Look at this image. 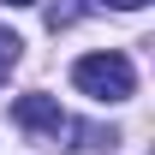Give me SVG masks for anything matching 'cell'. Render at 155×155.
<instances>
[{
    "instance_id": "obj_1",
    "label": "cell",
    "mask_w": 155,
    "mask_h": 155,
    "mask_svg": "<svg viewBox=\"0 0 155 155\" xmlns=\"http://www.w3.org/2000/svg\"><path fill=\"white\" fill-rule=\"evenodd\" d=\"M72 84L84 90V96H96V101H131V90H137V72H131V60L125 54H84L72 66Z\"/></svg>"
},
{
    "instance_id": "obj_2",
    "label": "cell",
    "mask_w": 155,
    "mask_h": 155,
    "mask_svg": "<svg viewBox=\"0 0 155 155\" xmlns=\"http://www.w3.org/2000/svg\"><path fill=\"white\" fill-rule=\"evenodd\" d=\"M12 125H18V131H30L36 143H54V149H60V137L72 131V119L60 114L54 96H18V101H12Z\"/></svg>"
},
{
    "instance_id": "obj_3",
    "label": "cell",
    "mask_w": 155,
    "mask_h": 155,
    "mask_svg": "<svg viewBox=\"0 0 155 155\" xmlns=\"http://www.w3.org/2000/svg\"><path fill=\"white\" fill-rule=\"evenodd\" d=\"M18 54H24V42L12 36V30H6V24H0V84H6V78H12V66H18Z\"/></svg>"
},
{
    "instance_id": "obj_4",
    "label": "cell",
    "mask_w": 155,
    "mask_h": 155,
    "mask_svg": "<svg viewBox=\"0 0 155 155\" xmlns=\"http://www.w3.org/2000/svg\"><path fill=\"white\" fill-rule=\"evenodd\" d=\"M107 6H119V12H137V6H149V0H107Z\"/></svg>"
},
{
    "instance_id": "obj_5",
    "label": "cell",
    "mask_w": 155,
    "mask_h": 155,
    "mask_svg": "<svg viewBox=\"0 0 155 155\" xmlns=\"http://www.w3.org/2000/svg\"><path fill=\"white\" fill-rule=\"evenodd\" d=\"M0 6H36V0H0Z\"/></svg>"
}]
</instances>
